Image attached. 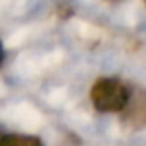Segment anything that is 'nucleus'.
<instances>
[{
  "label": "nucleus",
  "instance_id": "6",
  "mask_svg": "<svg viewBox=\"0 0 146 146\" xmlns=\"http://www.w3.org/2000/svg\"><path fill=\"white\" fill-rule=\"evenodd\" d=\"M144 2H146V0H144Z\"/></svg>",
  "mask_w": 146,
  "mask_h": 146
},
{
  "label": "nucleus",
  "instance_id": "5",
  "mask_svg": "<svg viewBox=\"0 0 146 146\" xmlns=\"http://www.w3.org/2000/svg\"><path fill=\"white\" fill-rule=\"evenodd\" d=\"M0 137H2V133H0Z\"/></svg>",
  "mask_w": 146,
  "mask_h": 146
},
{
  "label": "nucleus",
  "instance_id": "1",
  "mask_svg": "<svg viewBox=\"0 0 146 146\" xmlns=\"http://www.w3.org/2000/svg\"><path fill=\"white\" fill-rule=\"evenodd\" d=\"M129 87L117 78H102L93 85L91 100L100 113H118L124 109L129 98Z\"/></svg>",
  "mask_w": 146,
  "mask_h": 146
},
{
  "label": "nucleus",
  "instance_id": "3",
  "mask_svg": "<svg viewBox=\"0 0 146 146\" xmlns=\"http://www.w3.org/2000/svg\"><path fill=\"white\" fill-rule=\"evenodd\" d=\"M0 146H43L39 137L33 135H19V133H7L0 137Z\"/></svg>",
  "mask_w": 146,
  "mask_h": 146
},
{
  "label": "nucleus",
  "instance_id": "2",
  "mask_svg": "<svg viewBox=\"0 0 146 146\" xmlns=\"http://www.w3.org/2000/svg\"><path fill=\"white\" fill-rule=\"evenodd\" d=\"M124 124H128L129 128H143L146 126V93L141 89H137L135 93L129 91L128 104L124 106Z\"/></svg>",
  "mask_w": 146,
  "mask_h": 146
},
{
  "label": "nucleus",
  "instance_id": "4",
  "mask_svg": "<svg viewBox=\"0 0 146 146\" xmlns=\"http://www.w3.org/2000/svg\"><path fill=\"white\" fill-rule=\"evenodd\" d=\"M4 56H6V54H4V46H2V43H0V65L4 63Z\"/></svg>",
  "mask_w": 146,
  "mask_h": 146
}]
</instances>
